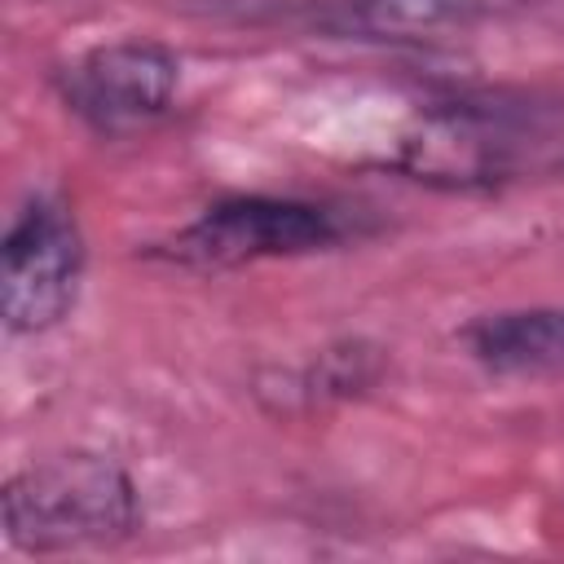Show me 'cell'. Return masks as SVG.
I'll list each match as a JSON object with an SVG mask.
<instances>
[{"label":"cell","mask_w":564,"mask_h":564,"mask_svg":"<svg viewBox=\"0 0 564 564\" xmlns=\"http://www.w3.org/2000/svg\"><path fill=\"white\" fill-rule=\"evenodd\" d=\"M57 97L93 137L128 141L172 115L181 57L154 40H110L57 70Z\"/></svg>","instance_id":"5b68a950"},{"label":"cell","mask_w":564,"mask_h":564,"mask_svg":"<svg viewBox=\"0 0 564 564\" xmlns=\"http://www.w3.org/2000/svg\"><path fill=\"white\" fill-rule=\"evenodd\" d=\"M370 234L357 207L300 194H229L150 247L154 260L194 273H225L260 260H295L348 247Z\"/></svg>","instance_id":"3957f363"},{"label":"cell","mask_w":564,"mask_h":564,"mask_svg":"<svg viewBox=\"0 0 564 564\" xmlns=\"http://www.w3.org/2000/svg\"><path fill=\"white\" fill-rule=\"evenodd\" d=\"M388 370V357L379 344L352 335V339H335L326 348H317L304 366L295 370H278V405L282 414L291 410H326L352 397H366Z\"/></svg>","instance_id":"ba28073f"},{"label":"cell","mask_w":564,"mask_h":564,"mask_svg":"<svg viewBox=\"0 0 564 564\" xmlns=\"http://www.w3.org/2000/svg\"><path fill=\"white\" fill-rule=\"evenodd\" d=\"M542 0H295V18L330 40L432 44L511 22Z\"/></svg>","instance_id":"8992f818"},{"label":"cell","mask_w":564,"mask_h":564,"mask_svg":"<svg viewBox=\"0 0 564 564\" xmlns=\"http://www.w3.org/2000/svg\"><path fill=\"white\" fill-rule=\"evenodd\" d=\"M560 167H564V163H560Z\"/></svg>","instance_id":"9c48e42d"},{"label":"cell","mask_w":564,"mask_h":564,"mask_svg":"<svg viewBox=\"0 0 564 564\" xmlns=\"http://www.w3.org/2000/svg\"><path fill=\"white\" fill-rule=\"evenodd\" d=\"M436 189H498L542 163H564V115L529 93H463L423 106L388 159Z\"/></svg>","instance_id":"6da1fadb"},{"label":"cell","mask_w":564,"mask_h":564,"mask_svg":"<svg viewBox=\"0 0 564 564\" xmlns=\"http://www.w3.org/2000/svg\"><path fill=\"white\" fill-rule=\"evenodd\" d=\"M458 344L494 375H564V304L480 313L458 330Z\"/></svg>","instance_id":"52a82bcc"},{"label":"cell","mask_w":564,"mask_h":564,"mask_svg":"<svg viewBox=\"0 0 564 564\" xmlns=\"http://www.w3.org/2000/svg\"><path fill=\"white\" fill-rule=\"evenodd\" d=\"M84 229L62 194L35 189L0 242V317L9 335H44L62 326L84 286Z\"/></svg>","instance_id":"277c9868"},{"label":"cell","mask_w":564,"mask_h":564,"mask_svg":"<svg viewBox=\"0 0 564 564\" xmlns=\"http://www.w3.org/2000/svg\"><path fill=\"white\" fill-rule=\"evenodd\" d=\"M4 542L26 555L119 546L141 529L137 480L106 454L62 449L26 463L0 494Z\"/></svg>","instance_id":"7a4b0ae2"}]
</instances>
